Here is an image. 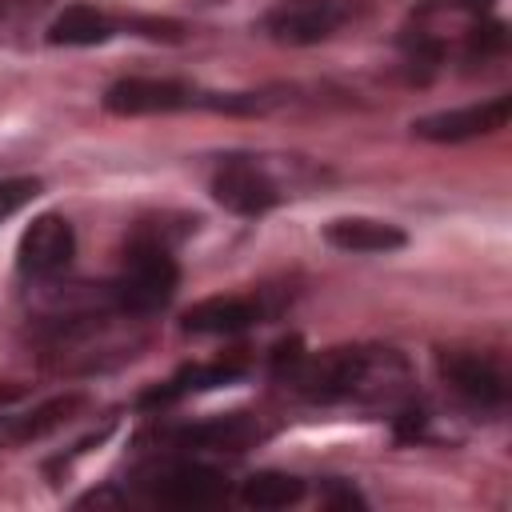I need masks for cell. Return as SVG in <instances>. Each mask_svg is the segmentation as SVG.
Masks as SVG:
<instances>
[{"label":"cell","instance_id":"9a60e30c","mask_svg":"<svg viewBox=\"0 0 512 512\" xmlns=\"http://www.w3.org/2000/svg\"><path fill=\"white\" fill-rule=\"evenodd\" d=\"M116 36V24L92 8V4H68L52 24H48V44H64V48H92Z\"/></svg>","mask_w":512,"mask_h":512},{"label":"cell","instance_id":"7c38bea8","mask_svg":"<svg viewBox=\"0 0 512 512\" xmlns=\"http://www.w3.org/2000/svg\"><path fill=\"white\" fill-rule=\"evenodd\" d=\"M260 436H264V428H260L248 412L216 416V420L184 424V428L168 432V440H172L176 448H212V452H244V448L256 444Z\"/></svg>","mask_w":512,"mask_h":512},{"label":"cell","instance_id":"5b68a950","mask_svg":"<svg viewBox=\"0 0 512 512\" xmlns=\"http://www.w3.org/2000/svg\"><path fill=\"white\" fill-rule=\"evenodd\" d=\"M212 196L216 204H224L236 216H264L280 204V188L276 180L264 172V164L248 160V156H228L216 172H212Z\"/></svg>","mask_w":512,"mask_h":512},{"label":"cell","instance_id":"2e32d148","mask_svg":"<svg viewBox=\"0 0 512 512\" xmlns=\"http://www.w3.org/2000/svg\"><path fill=\"white\" fill-rule=\"evenodd\" d=\"M240 500L248 508H288L296 500H304V480L292 472H252L240 488Z\"/></svg>","mask_w":512,"mask_h":512},{"label":"cell","instance_id":"ffe728a7","mask_svg":"<svg viewBox=\"0 0 512 512\" xmlns=\"http://www.w3.org/2000/svg\"><path fill=\"white\" fill-rule=\"evenodd\" d=\"M424 424H428V416H424L420 408H400V412L392 416L396 440H420V436H424Z\"/></svg>","mask_w":512,"mask_h":512},{"label":"cell","instance_id":"e0dca14e","mask_svg":"<svg viewBox=\"0 0 512 512\" xmlns=\"http://www.w3.org/2000/svg\"><path fill=\"white\" fill-rule=\"evenodd\" d=\"M504 48H508V24L504 20H480L476 28H468L464 60L468 64H488V60L504 56Z\"/></svg>","mask_w":512,"mask_h":512},{"label":"cell","instance_id":"9c48e42d","mask_svg":"<svg viewBox=\"0 0 512 512\" xmlns=\"http://www.w3.org/2000/svg\"><path fill=\"white\" fill-rule=\"evenodd\" d=\"M200 104V92L184 80H156V76H124L108 84L104 108L116 116H152V112H176Z\"/></svg>","mask_w":512,"mask_h":512},{"label":"cell","instance_id":"7a4b0ae2","mask_svg":"<svg viewBox=\"0 0 512 512\" xmlns=\"http://www.w3.org/2000/svg\"><path fill=\"white\" fill-rule=\"evenodd\" d=\"M176 284H180V268H176L172 244L160 232L136 228L124 248V268L108 284L116 312H124L132 320L156 316L176 296Z\"/></svg>","mask_w":512,"mask_h":512},{"label":"cell","instance_id":"6da1fadb","mask_svg":"<svg viewBox=\"0 0 512 512\" xmlns=\"http://www.w3.org/2000/svg\"><path fill=\"white\" fill-rule=\"evenodd\" d=\"M272 376L312 404H400L412 384V368L396 348H328L304 352L292 336L272 352Z\"/></svg>","mask_w":512,"mask_h":512},{"label":"cell","instance_id":"52a82bcc","mask_svg":"<svg viewBox=\"0 0 512 512\" xmlns=\"http://www.w3.org/2000/svg\"><path fill=\"white\" fill-rule=\"evenodd\" d=\"M148 496L168 508H212L228 496V480L200 460H176L148 476Z\"/></svg>","mask_w":512,"mask_h":512},{"label":"cell","instance_id":"8992f818","mask_svg":"<svg viewBox=\"0 0 512 512\" xmlns=\"http://www.w3.org/2000/svg\"><path fill=\"white\" fill-rule=\"evenodd\" d=\"M72 256H76V232H72V224H68L64 216H56V212L36 216V220L24 228L20 244H16V268H20L24 276H32V280H52V276H60V272L72 264Z\"/></svg>","mask_w":512,"mask_h":512},{"label":"cell","instance_id":"3957f363","mask_svg":"<svg viewBox=\"0 0 512 512\" xmlns=\"http://www.w3.org/2000/svg\"><path fill=\"white\" fill-rule=\"evenodd\" d=\"M356 12V0H280L264 16V32L280 44H320L328 40L348 16Z\"/></svg>","mask_w":512,"mask_h":512},{"label":"cell","instance_id":"4fadbf2b","mask_svg":"<svg viewBox=\"0 0 512 512\" xmlns=\"http://www.w3.org/2000/svg\"><path fill=\"white\" fill-rule=\"evenodd\" d=\"M324 240L340 252H396L408 244L404 228L388 224V220H372V216H340L324 228Z\"/></svg>","mask_w":512,"mask_h":512},{"label":"cell","instance_id":"277c9868","mask_svg":"<svg viewBox=\"0 0 512 512\" xmlns=\"http://www.w3.org/2000/svg\"><path fill=\"white\" fill-rule=\"evenodd\" d=\"M436 364H440L444 384L464 404H472L480 412H500L508 404V380H504V372H500V364L492 356L452 348V352H440Z\"/></svg>","mask_w":512,"mask_h":512},{"label":"cell","instance_id":"ac0fdd59","mask_svg":"<svg viewBox=\"0 0 512 512\" xmlns=\"http://www.w3.org/2000/svg\"><path fill=\"white\" fill-rule=\"evenodd\" d=\"M36 192H40L36 180H0V220L12 216L16 208H24Z\"/></svg>","mask_w":512,"mask_h":512},{"label":"cell","instance_id":"5bb4252c","mask_svg":"<svg viewBox=\"0 0 512 512\" xmlns=\"http://www.w3.org/2000/svg\"><path fill=\"white\" fill-rule=\"evenodd\" d=\"M84 408V396L80 392H68V396H52L44 404H36L32 412H20V416H4L0 420V440H40L48 432H56L60 424H68L76 412Z\"/></svg>","mask_w":512,"mask_h":512},{"label":"cell","instance_id":"30bf717a","mask_svg":"<svg viewBox=\"0 0 512 512\" xmlns=\"http://www.w3.org/2000/svg\"><path fill=\"white\" fill-rule=\"evenodd\" d=\"M244 376V360H208V364H184L180 372H172L164 384H152L148 392H140V408H168L192 392H208L220 384H232Z\"/></svg>","mask_w":512,"mask_h":512},{"label":"cell","instance_id":"ba28073f","mask_svg":"<svg viewBox=\"0 0 512 512\" xmlns=\"http://www.w3.org/2000/svg\"><path fill=\"white\" fill-rule=\"evenodd\" d=\"M508 120H512V96H492V100H484V104H468V108L420 116V120H412V132H416L420 140L460 144V140L492 136V132L508 128Z\"/></svg>","mask_w":512,"mask_h":512},{"label":"cell","instance_id":"44dd1931","mask_svg":"<svg viewBox=\"0 0 512 512\" xmlns=\"http://www.w3.org/2000/svg\"><path fill=\"white\" fill-rule=\"evenodd\" d=\"M448 4L460 8V12H468V16H488L496 0H448Z\"/></svg>","mask_w":512,"mask_h":512},{"label":"cell","instance_id":"8fae6325","mask_svg":"<svg viewBox=\"0 0 512 512\" xmlns=\"http://www.w3.org/2000/svg\"><path fill=\"white\" fill-rule=\"evenodd\" d=\"M264 320V308L248 296H208L184 312V332L192 336H236Z\"/></svg>","mask_w":512,"mask_h":512},{"label":"cell","instance_id":"d6986e66","mask_svg":"<svg viewBox=\"0 0 512 512\" xmlns=\"http://www.w3.org/2000/svg\"><path fill=\"white\" fill-rule=\"evenodd\" d=\"M320 500H324L328 508H364V496H360L352 484H340V480H328V484L320 488Z\"/></svg>","mask_w":512,"mask_h":512}]
</instances>
